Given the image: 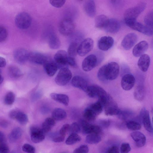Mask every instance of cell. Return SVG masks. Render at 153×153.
Returning <instances> with one entry per match:
<instances>
[{
    "mask_svg": "<svg viewBox=\"0 0 153 153\" xmlns=\"http://www.w3.org/2000/svg\"><path fill=\"white\" fill-rule=\"evenodd\" d=\"M119 70L118 64L115 62H111L100 68L97 72V77L102 82L113 80L117 77Z\"/></svg>",
    "mask_w": 153,
    "mask_h": 153,
    "instance_id": "obj_1",
    "label": "cell"
},
{
    "mask_svg": "<svg viewBox=\"0 0 153 153\" xmlns=\"http://www.w3.org/2000/svg\"><path fill=\"white\" fill-rule=\"evenodd\" d=\"M146 5L145 3L141 2L127 9L124 14L125 21L136 20L137 18L145 8Z\"/></svg>",
    "mask_w": 153,
    "mask_h": 153,
    "instance_id": "obj_2",
    "label": "cell"
},
{
    "mask_svg": "<svg viewBox=\"0 0 153 153\" xmlns=\"http://www.w3.org/2000/svg\"><path fill=\"white\" fill-rule=\"evenodd\" d=\"M31 23V17L27 13L24 12L20 13L15 17V24L20 29H27L30 26Z\"/></svg>",
    "mask_w": 153,
    "mask_h": 153,
    "instance_id": "obj_3",
    "label": "cell"
},
{
    "mask_svg": "<svg viewBox=\"0 0 153 153\" xmlns=\"http://www.w3.org/2000/svg\"><path fill=\"white\" fill-rule=\"evenodd\" d=\"M72 77L71 71L67 67L60 69L55 78L56 83L59 85L63 86L66 85Z\"/></svg>",
    "mask_w": 153,
    "mask_h": 153,
    "instance_id": "obj_4",
    "label": "cell"
},
{
    "mask_svg": "<svg viewBox=\"0 0 153 153\" xmlns=\"http://www.w3.org/2000/svg\"><path fill=\"white\" fill-rule=\"evenodd\" d=\"M75 25L73 21L70 18H66L62 20L59 25V30L63 35L68 36L74 32Z\"/></svg>",
    "mask_w": 153,
    "mask_h": 153,
    "instance_id": "obj_5",
    "label": "cell"
},
{
    "mask_svg": "<svg viewBox=\"0 0 153 153\" xmlns=\"http://www.w3.org/2000/svg\"><path fill=\"white\" fill-rule=\"evenodd\" d=\"M126 25L131 28L148 36L153 34V29L138 22L136 20L125 21Z\"/></svg>",
    "mask_w": 153,
    "mask_h": 153,
    "instance_id": "obj_6",
    "label": "cell"
},
{
    "mask_svg": "<svg viewBox=\"0 0 153 153\" xmlns=\"http://www.w3.org/2000/svg\"><path fill=\"white\" fill-rule=\"evenodd\" d=\"M85 92L89 97H97L98 99L104 98L108 95L103 88L97 85L88 86Z\"/></svg>",
    "mask_w": 153,
    "mask_h": 153,
    "instance_id": "obj_7",
    "label": "cell"
},
{
    "mask_svg": "<svg viewBox=\"0 0 153 153\" xmlns=\"http://www.w3.org/2000/svg\"><path fill=\"white\" fill-rule=\"evenodd\" d=\"M94 42L91 38H87L83 40L79 45L77 53L81 56H83L89 52L92 49Z\"/></svg>",
    "mask_w": 153,
    "mask_h": 153,
    "instance_id": "obj_8",
    "label": "cell"
},
{
    "mask_svg": "<svg viewBox=\"0 0 153 153\" xmlns=\"http://www.w3.org/2000/svg\"><path fill=\"white\" fill-rule=\"evenodd\" d=\"M97 56L91 54L86 57L82 63V68L85 71H88L93 69L98 64Z\"/></svg>",
    "mask_w": 153,
    "mask_h": 153,
    "instance_id": "obj_9",
    "label": "cell"
},
{
    "mask_svg": "<svg viewBox=\"0 0 153 153\" xmlns=\"http://www.w3.org/2000/svg\"><path fill=\"white\" fill-rule=\"evenodd\" d=\"M49 58L42 53L33 51L29 52L28 60L34 64L43 65Z\"/></svg>",
    "mask_w": 153,
    "mask_h": 153,
    "instance_id": "obj_10",
    "label": "cell"
},
{
    "mask_svg": "<svg viewBox=\"0 0 153 153\" xmlns=\"http://www.w3.org/2000/svg\"><path fill=\"white\" fill-rule=\"evenodd\" d=\"M68 55L67 52L63 50L57 51L54 56V61L57 65L58 68L67 67L68 65L67 59Z\"/></svg>",
    "mask_w": 153,
    "mask_h": 153,
    "instance_id": "obj_11",
    "label": "cell"
},
{
    "mask_svg": "<svg viewBox=\"0 0 153 153\" xmlns=\"http://www.w3.org/2000/svg\"><path fill=\"white\" fill-rule=\"evenodd\" d=\"M137 35L134 33H130L127 34L123 39L121 45L126 50L130 49L135 44L137 40Z\"/></svg>",
    "mask_w": 153,
    "mask_h": 153,
    "instance_id": "obj_12",
    "label": "cell"
},
{
    "mask_svg": "<svg viewBox=\"0 0 153 153\" xmlns=\"http://www.w3.org/2000/svg\"><path fill=\"white\" fill-rule=\"evenodd\" d=\"M30 132L31 139L34 143H40L45 139L44 133L41 129L37 126H31L30 128Z\"/></svg>",
    "mask_w": 153,
    "mask_h": 153,
    "instance_id": "obj_13",
    "label": "cell"
},
{
    "mask_svg": "<svg viewBox=\"0 0 153 153\" xmlns=\"http://www.w3.org/2000/svg\"><path fill=\"white\" fill-rule=\"evenodd\" d=\"M104 108L105 114L107 116L117 115L120 110L117 104L111 97H110Z\"/></svg>",
    "mask_w": 153,
    "mask_h": 153,
    "instance_id": "obj_14",
    "label": "cell"
},
{
    "mask_svg": "<svg viewBox=\"0 0 153 153\" xmlns=\"http://www.w3.org/2000/svg\"><path fill=\"white\" fill-rule=\"evenodd\" d=\"M114 43L113 38L110 36H104L98 40L97 46L98 48L103 51H107L111 48Z\"/></svg>",
    "mask_w": 153,
    "mask_h": 153,
    "instance_id": "obj_15",
    "label": "cell"
},
{
    "mask_svg": "<svg viewBox=\"0 0 153 153\" xmlns=\"http://www.w3.org/2000/svg\"><path fill=\"white\" fill-rule=\"evenodd\" d=\"M29 53V52L26 49L19 48L14 51L13 57L17 63L23 64L28 60Z\"/></svg>",
    "mask_w": 153,
    "mask_h": 153,
    "instance_id": "obj_16",
    "label": "cell"
},
{
    "mask_svg": "<svg viewBox=\"0 0 153 153\" xmlns=\"http://www.w3.org/2000/svg\"><path fill=\"white\" fill-rule=\"evenodd\" d=\"M82 132L85 134H98L102 131L101 127L97 125L91 124L85 120L81 122Z\"/></svg>",
    "mask_w": 153,
    "mask_h": 153,
    "instance_id": "obj_17",
    "label": "cell"
},
{
    "mask_svg": "<svg viewBox=\"0 0 153 153\" xmlns=\"http://www.w3.org/2000/svg\"><path fill=\"white\" fill-rule=\"evenodd\" d=\"M135 83V79L131 74H128L124 75L122 77L121 84L122 88L125 91L131 90L134 86Z\"/></svg>",
    "mask_w": 153,
    "mask_h": 153,
    "instance_id": "obj_18",
    "label": "cell"
},
{
    "mask_svg": "<svg viewBox=\"0 0 153 153\" xmlns=\"http://www.w3.org/2000/svg\"><path fill=\"white\" fill-rule=\"evenodd\" d=\"M140 115L145 129L148 132H152V126L148 111L143 108L141 111Z\"/></svg>",
    "mask_w": 153,
    "mask_h": 153,
    "instance_id": "obj_19",
    "label": "cell"
},
{
    "mask_svg": "<svg viewBox=\"0 0 153 153\" xmlns=\"http://www.w3.org/2000/svg\"><path fill=\"white\" fill-rule=\"evenodd\" d=\"M148 44L145 41H141L134 47L132 51L133 55L136 57H138L144 54L148 48Z\"/></svg>",
    "mask_w": 153,
    "mask_h": 153,
    "instance_id": "obj_20",
    "label": "cell"
},
{
    "mask_svg": "<svg viewBox=\"0 0 153 153\" xmlns=\"http://www.w3.org/2000/svg\"><path fill=\"white\" fill-rule=\"evenodd\" d=\"M44 69L49 76H53L56 72L58 67L54 61L50 58L43 65Z\"/></svg>",
    "mask_w": 153,
    "mask_h": 153,
    "instance_id": "obj_21",
    "label": "cell"
},
{
    "mask_svg": "<svg viewBox=\"0 0 153 153\" xmlns=\"http://www.w3.org/2000/svg\"><path fill=\"white\" fill-rule=\"evenodd\" d=\"M71 83L74 87L85 92L88 86L85 80L82 77L78 76H75L73 78Z\"/></svg>",
    "mask_w": 153,
    "mask_h": 153,
    "instance_id": "obj_22",
    "label": "cell"
},
{
    "mask_svg": "<svg viewBox=\"0 0 153 153\" xmlns=\"http://www.w3.org/2000/svg\"><path fill=\"white\" fill-rule=\"evenodd\" d=\"M131 135L137 147H141L145 145L146 137L143 133L140 131H136L132 132Z\"/></svg>",
    "mask_w": 153,
    "mask_h": 153,
    "instance_id": "obj_23",
    "label": "cell"
},
{
    "mask_svg": "<svg viewBox=\"0 0 153 153\" xmlns=\"http://www.w3.org/2000/svg\"><path fill=\"white\" fill-rule=\"evenodd\" d=\"M120 26V23L117 19L111 18L109 19L107 25L105 29L108 32L114 33L118 31Z\"/></svg>",
    "mask_w": 153,
    "mask_h": 153,
    "instance_id": "obj_24",
    "label": "cell"
},
{
    "mask_svg": "<svg viewBox=\"0 0 153 153\" xmlns=\"http://www.w3.org/2000/svg\"><path fill=\"white\" fill-rule=\"evenodd\" d=\"M150 62V57L147 54H143L140 56L137 62V65L142 71L146 72L148 70Z\"/></svg>",
    "mask_w": 153,
    "mask_h": 153,
    "instance_id": "obj_25",
    "label": "cell"
},
{
    "mask_svg": "<svg viewBox=\"0 0 153 153\" xmlns=\"http://www.w3.org/2000/svg\"><path fill=\"white\" fill-rule=\"evenodd\" d=\"M84 8L85 12L88 16L90 17L95 16L96 8L94 1L89 0L86 1L84 4Z\"/></svg>",
    "mask_w": 153,
    "mask_h": 153,
    "instance_id": "obj_26",
    "label": "cell"
},
{
    "mask_svg": "<svg viewBox=\"0 0 153 153\" xmlns=\"http://www.w3.org/2000/svg\"><path fill=\"white\" fill-rule=\"evenodd\" d=\"M50 96L54 101L65 105H68L69 102L68 97L66 95L56 93H52Z\"/></svg>",
    "mask_w": 153,
    "mask_h": 153,
    "instance_id": "obj_27",
    "label": "cell"
},
{
    "mask_svg": "<svg viewBox=\"0 0 153 153\" xmlns=\"http://www.w3.org/2000/svg\"><path fill=\"white\" fill-rule=\"evenodd\" d=\"M109 19L104 15H100L96 16L95 19V27L100 29H105L107 26Z\"/></svg>",
    "mask_w": 153,
    "mask_h": 153,
    "instance_id": "obj_28",
    "label": "cell"
},
{
    "mask_svg": "<svg viewBox=\"0 0 153 153\" xmlns=\"http://www.w3.org/2000/svg\"><path fill=\"white\" fill-rule=\"evenodd\" d=\"M13 117V119L16 120L20 124L24 125L28 121L27 115L24 113L16 110Z\"/></svg>",
    "mask_w": 153,
    "mask_h": 153,
    "instance_id": "obj_29",
    "label": "cell"
},
{
    "mask_svg": "<svg viewBox=\"0 0 153 153\" xmlns=\"http://www.w3.org/2000/svg\"><path fill=\"white\" fill-rule=\"evenodd\" d=\"M48 44L49 47L53 49H57L61 45V42L58 37L55 34H52L50 36Z\"/></svg>",
    "mask_w": 153,
    "mask_h": 153,
    "instance_id": "obj_30",
    "label": "cell"
},
{
    "mask_svg": "<svg viewBox=\"0 0 153 153\" xmlns=\"http://www.w3.org/2000/svg\"><path fill=\"white\" fill-rule=\"evenodd\" d=\"M52 116V118L54 120H61L66 117L67 113L64 109L60 108H56L53 110Z\"/></svg>",
    "mask_w": 153,
    "mask_h": 153,
    "instance_id": "obj_31",
    "label": "cell"
},
{
    "mask_svg": "<svg viewBox=\"0 0 153 153\" xmlns=\"http://www.w3.org/2000/svg\"><path fill=\"white\" fill-rule=\"evenodd\" d=\"M55 124V120L53 118H47L42 124L41 129L44 133H47L50 131Z\"/></svg>",
    "mask_w": 153,
    "mask_h": 153,
    "instance_id": "obj_32",
    "label": "cell"
},
{
    "mask_svg": "<svg viewBox=\"0 0 153 153\" xmlns=\"http://www.w3.org/2000/svg\"><path fill=\"white\" fill-rule=\"evenodd\" d=\"M134 95L136 100L139 101H142L145 96V89L143 86L139 85L136 87L134 91Z\"/></svg>",
    "mask_w": 153,
    "mask_h": 153,
    "instance_id": "obj_33",
    "label": "cell"
},
{
    "mask_svg": "<svg viewBox=\"0 0 153 153\" xmlns=\"http://www.w3.org/2000/svg\"><path fill=\"white\" fill-rule=\"evenodd\" d=\"M79 45L78 42L73 41L70 44L68 49L67 54L68 56L74 58L77 53V50Z\"/></svg>",
    "mask_w": 153,
    "mask_h": 153,
    "instance_id": "obj_34",
    "label": "cell"
},
{
    "mask_svg": "<svg viewBox=\"0 0 153 153\" xmlns=\"http://www.w3.org/2000/svg\"><path fill=\"white\" fill-rule=\"evenodd\" d=\"M22 134V131L20 128L17 127L14 128L9 135V140L11 142L16 141L21 137Z\"/></svg>",
    "mask_w": 153,
    "mask_h": 153,
    "instance_id": "obj_35",
    "label": "cell"
},
{
    "mask_svg": "<svg viewBox=\"0 0 153 153\" xmlns=\"http://www.w3.org/2000/svg\"><path fill=\"white\" fill-rule=\"evenodd\" d=\"M98 115L89 107L86 108L84 111L83 116L84 117L89 121H93L95 119Z\"/></svg>",
    "mask_w": 153,
    "mask_h": 153,
    "instance_id": "obj_36",
    "label": "cell"
},
{
    "mask_svg": "<svg viewBox=\"0 0 153 153\" xmlns=\"http://www.w3.org/2000/svg\"><path fill=\"white\" fill-rule=\"evenodd\" d=\"M8 71L10 76L13 78H18L22 75V73L20 70L15 66H12L10 67Z\"/></svg>",
    "mask_w": 153,
    "mask_h": 153,
    "instance_id": "obj_37",
    "label": "cell"
},
{
    "mask_svg": "<svg viewBox=\"0 0 153 153\" xmlns=\"http://www.w3.org/2000/svg\"><path fill=\"white\" fill-rule=\"evenodd\" d=\"M101 140L100 136L98 134H91L87 136L85 141L90 144H95L99 143Z\"/></svg>",
    "mask_w": 153,
    "mask_h": 153,
    "instance_id": "obj_38",
    "label": "cell"
},
{
    "mask_svg": "<svg viewBox=\"0 0 153 153\" xmlns=\"http://www.w3.org/2000/svg\"><path fill=\"white\" fill-rule=\"evenodd\" d=\"M81 140V137L77 134H71L66 139L65 143L67 145H72L80 141Z\"/></svg>",
    "mask_w": 153,
    "mask_h": 153,
    "instance_id": "obj_39",
    "label": "cell"
},
{
    "mask_svg": "<svg viewBox=\"0 0 153 153\" xmlns=\"http://www.w3.org/2000/svg\"><path fill=\"white\" fill-rule=\"evenodd\" d=\"M153 11H151L146 14L144 20L146 25L152 29H153Z\"/></svg>",
    "mask_w": 153,
    "mask_h": 153,
    "instance_id": "obj_40",
    "label": "cell"
},
{
    "mask_svg": "<svg viewBox=\"0 0 153 153\" xmlns=\"http://www.w3.org/2000/svg\"><path fill=\"white\" fill-rule=\"evenodd\" d=\"M15 100V94L13 92L10 91L5 95L4 101L5 105H10L14 103Z\"/></svg>",
    "mask_w": 153,
    "mask_h": 153,
    "instance_id": "obj_41",
    "label": "cell"
},
{
    "mask_svg": "<svg viewBox=\"0 0 153 153\" xmlns=\"http://www.w3.org/2000/svg\"><path fill=\"white\" fill-rule=\"evenodd\" d=\"M126 126L128 129L133 131L139 130L141 127V125L139 123L133 121H128L126 123Z\"/></svg>",
    "mask_w": 153,
    "mask_h": 153,
    "instance_id": "obj_42",
    "label": "cell"
},
{
    "mask_svg": "<svg viewBox=\"0 0 153 153\" xmlns=\"http://www.w3.org/2000/svg\"><path fill=\"white\" fill-rule=\"evenodd\" d=\"M89 107L91 108L98 115L102 111L103 107L98 101L91 105Z\"/></svg>",
    "mask_w": 153,
    "mask_h": 153,
    "instance_id": "obj_43",
    "label": "cell"
},
{
    "mask_svg": "<svg viewBox=\"0 0 153 153\" xmlns=\"http://www.w3.org/2000/svg\"><path fill=\"white\" fill-rule=\"evenodd\" d=\"M80 130V127L79 125L76 122L73 123L70 126L69 131L70 134H77Z\"/></svg>",
    "mask_w": 153,
    "mask_h": 153,
    "instance_id": "obj_44",
    "label": "cell"
},
{
    "mask_svg": "<svg viewBox=\"0 0 153 153\" xmlns=\"http://www.w3.org/2000/svg\"><path fill=\"white\" fill-rule=\"evenodd\" d=\"M8 36L7 31L4 27L0 26V42H3L5 41Z\"/></svg>",
    "mask_w": 153,
    "mask_h": 153,
    "instance_id": "obj_45",
    "label": "cell"
},
{
    "mask_svg": "<svg viewBox=\"0 0 153 153\" xmlns=\"http://www.w3.org/2000/svg\"><path fill=\"white\" fill-rule=\"evenodd\" d=\"M50 3L54 7L60 8L62 7L65 4V0H51Z\"/></svg>",
    "mask_w": 153,
    "mask_h": 153,
    "instance_id": "obj_46",
    "label": "cell"
},
{
    "mask_svg": "<svg viewBox=\"0 0 153 153\" xmlns=\"http://www.w3.org/2000/svg\"><path fill=\"white\" fill-rule=\"evenodd\" d=\"M22 150L27 153H35V149L34 147L28 144H25L22 146Z\"/></svg>",
    "mask_w": 153,
    "mask_h": 153,
    "instance_id": "obj_47",
    "label": "cell"
},
{
    "mask_svg": "<svg viewBox=\"0 0 153 153\" xmlns=\"http://www.w3.org/2000/svg\"><path fill=\"white\" fill-rule=\"evenodd\" d=\"M89 149L87 145H83L75 149L73 153H88Z\"/></svg>",
    "mask_w": 153,
    "mask_h": 153,
    "instance_id": "obj_48",
    "label": "cell"
},
{
    "mask_svg": "<svg viewBox=\"0 0 153 153\" xmlns=\"http://www.w3.org/2000/svg\"><path fill=\"white\" fill-rule=\"evenodd\" d=\"M132 115V113L129 111H121L120 110L117 115L119 117L122 119H125Z\"/></svg>",
    "mask_w": 153,
    "mask_h": 153,
    "instance_id": "obj_49",
    "label": "cell"
},
{
    "mask_svg": "<svg viewBox=\"0 0 153 153\" xmlns=\"http://www.w3.org/2000/svg\"><path fill=\"white\" fill-rule=\"evenodd\" d=\"M131 148L129 144L127 143L122 144L120 147L121 153H128L131 150Z\"/></svg>",
    "mask_w": 153,
    "mask_h": 153,
    "instance_id": "obj_50",
    "label": "cell"
},
{
    "mask_svg": "<svg viewBox=\"0 0 153 153\" xmlns=\"http://www.w3.org/2000/svg\"><path fill=\"white\" fill-rule=\"evenodd\" d=\"M70 126V125L68 124L63 125L59 131V134L65 136L66 133L69 131Z\"/></svg>",
    "mask_w": 153,
    "mask_h": 153,
    "instance_id": "obj_51",
    "label": "cell"
},
{
    "mask_svg": "<svg viewBox=\"0 0 153 153\" xmlns=\"http://www.w3.org/2000/svg\"><path fill=\"white\" fill-rule=\"evenodd\" d=\"M9 152V148L4 142L0 143V153H8Z\"/></svg>",
    "mask_w": 153,
    "mask_h": 153,
    "instance_id": "obj_52",
    "label": "cell"
},
{
    "mask_svg": "<svg viewBox=\"0 0 153 153\" xmlns=\"http://www.w3.org/2000/svg\"><path fill=\"white\" fill-rule=\"evenodd\" d=\"M67 63L68 65L71 66L76 67L77 66L75 58L68 56L67 59Z\"/></svg>",
    "mask_w": 153,
    "mask_h": 153,
    "instance_id": "obj_53",
    "label": "cell"
},
{
    "mask_svg": "<svg viewBox=\"0 0 153 153\" xmlns=\"http://www.w3.org/2000/svg\"><path fill=\"white\" fill-rule=\"evenodd\" d=\"M65 138V136H62L59 134V135H56L53 137L52 140L53 142L56 143H59L63 141Z\"/></svg>",
    "mask_w": 153,
    "mask_h": 153,
    "instance_id": "obj_54",
    "label": "cell"
},
{
    "mask_svg": "<svg viewBox=\"0 0 153 153\" xmlns=\"http://www.w3.org/2000/svg\"><path fill=\"white\" fill-rule=\"evenodd\" d=\"M108 153H120L119 148L116 146H112L108 149Z\"/></svg>",
    "mask_w": 153,
    "mask_h": 153,
    "instance_id": "obj_55",
    "label": "cell"
},
{
    "mask_svg": "<svg viewBox=\"0 0 153 153\" xmlns=\"http://www.w3.org/2000/svg\"><path fill=\"white\" fill-rule=\"evenodd\" d=\"M6 61L3 57L0 56V68H3L5 66Z\"/></svg>",
    "mask_w": 153,
    "mask_h": 153,
    "instance_id": "obj_56",
    "label": "cell"
},
{
    "mask_svg": "<svg viewBox=\"0 0 153 153\" xmlns=\"http://www.w3.org/2000/svg\"><path fill=\"white\" fill-rule=\"evenodd\" d=\"M4 135L3 133L0 131V143L4 142Z\"/></svg>",
    "mask_w": 153,
    "mask_h": 153,
    "instance_id": "obj_57",
    "label": "cell"
},
{
    "mask_svg": "<svg viewBox=\"0 0 153 153\" xmlns=\"http://www.w3.org/2000/svg\"><path fill=\"white\" fill-rule=\"evenodd\" d=\"M0 125L2 127H5L7 126V123L4 121H1L0 122Z\"/></svg>",
    "mask_w": 153,
    "mask_h": 153,
    "instance_id": "obj_58",
    "label": "cell"
},
{
    "mask_svg": "<svg viewBox=\"0 0 153 153\" xmlns=\"http://www.w3.org/2000/svg\"><path fill=\"white\" fill-rule=\"evenodd\" d=\"M3 78L1 76V74H0V85L3 82Z\"/></svg>",
    "mask_w": 153,
    "mask_h": 153,
    "instance_id": "obj_59",
    "label": "cell"
},
{
    "mask_svg": "<svg viewBox=\"0 0 153 153\" xmlns=\"http://www.w3.org/2000/svg\"><path fill=\"white\" fill-rule=\"evenodd\" d=\"M1 70L0 69V74H1Z\"/></svg>",
    "mask_w": 153,
    "mask_h": 153,
    "instance_id": "obj_60",
    "label": "cell"
}]
</instances>
